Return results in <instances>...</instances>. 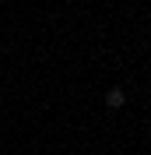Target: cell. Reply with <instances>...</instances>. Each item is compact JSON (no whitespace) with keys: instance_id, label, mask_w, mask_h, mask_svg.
I'll list each match as a JSON object with an SVG mask.
<instances>
[{"instance_id":"cell-1","label":"cell","mask_w":151,"mask_h":155,"mask_svg":"<svg viewBox=\"0 0 151 155\" xmlns=\"http://www.w3.org/2000/svg\"><path fill=\"white\" fill-rule=\"evenodd\" d=\"M123 102H127V95H123V88H109V92H105V106H113V109H120Z\"/></svg>"}]
</instances>
